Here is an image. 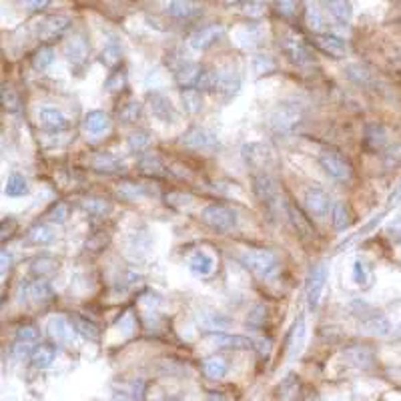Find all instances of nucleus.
<instances>
[{"label":"nucleus","mask_w":401,"mask_h":401,"mask_svg":"<svg viewBox=\"0 0 401 401\" xmlns=\"http://www.w3.org/2000/svg\"><path fill=\"white\" fill-rule=\"evenodd\" d=\"M197 88L217 93V95H223L229 99L241 88V77L233 66H223V69L211 71V73L205 71Z\"/></svg>","instance_id":"nucleus-1"},{"label":"nucleus","mask_w":401,"mask_h":401,"mask_svg":"<svg viewBox=\"0 0 401 401\" xmlns=\"http://www.w3.org/2000/svg\"><path fill=\"white\" fill-rule=\"evenodd\" d=\"M239 261L259 279H271L279 271V259L269 249H245L239 255Z\"/></svg>","instance_id":"nucleus-2"},{"label":"nucleus","mask_w":401,"mask_h":401,"mask_svg":"<svg viewBox=\"0 0 401 401\" xmlns=\"http://www.w3.org/2000/svg\"><path fill=\"white\" fill-rule=\"evenodd\" d=\"M253 191L255 197L259 199V203L263 205L265 213L275 219V215L279 213L281 207V193H279V185L275 181V177L271 173H255L253 175Z\"/></svg>","instance_id":"nucleus-3"},{"label":"nucleus","mask_w":401,"mask_h":401,"mask_svg":"<svg viewBox=\"0 0 401 401\" xmlns=\"http://www.w3.org/2000/svg\"><path fill=\"white\" fill-rule=\"evenodd\" d=\"M303 121V107L295 101H281L269 114V125L277 133H289Z\"/></svg>","instance_id":"nucleus-4"},{"label":"nucleus","mask_w":401,"mask_h":401,"mask_svg":"<svg viewBox=\"0 0 401 401\" xmlns=\"http://www.w3.org/2000/svg\"><path fill=\"white\" fill-rule=\"evenodd\" d=\"M201 221L213 229L217 233H229L237 227V213L227 207V205H219V203H213V205H207L203 211H201Z\"/></svg>","instance_id":"nucleus-5"},{"label":"nucleus","mask_w":401,"mask_h":401,"mask_svg":"<svg viewBox=\"0 0 401 401\" xmlns=\"http://www.w3.org/2000/svg\"><path fill=\"white\" fill-rule=\"evenodd\" d=\"M181 145L191 151H199V153H215L221 147V141L217 133L205 127H193L187 133L183 134Z\"/></svg>","instance_id":"nucleus-6"},{"label":"nucleus","mask_w":401,"mask_h":401,"mask_svg":"<svg viewBox=\"0 0 401 401\" xmlns=\"http://www.w3.org/2000/svg\"><path fill=\"white\" fill-rule=\"evenodd\" d=\"M303 205L309 217H313L315 221H325L331 211H333V201L331 197L319 187H309L303 195Z\"/></svg>","instance_id":"nucleus-7"},{"label":"nucleus","mask_w":401,"mask_h":401,"mask_svg":"<svg viewBox=\"0 0 401 401\" xmlns=\"http://www.w3.org/2000/svg\"><path fill=\"white\" fill-rule=\"evenodd\" d=\"M243 159L255 173H271L269 169L275 165V153L265 143H249L243 147Z\"/></svg>","instance_id":"nucleus-8"},{"label":"nucleus","mask_w":401,"mask_h":401,"mask_svg":"<svg viewBox=\"0 0 401 401\" xmlns=\"http://www.w3.org/2000/svg\"><path fill=\"white\" fill-rule=\"evenodd\" d=\"M327 279H329L327 263H317L309 271L307 285H305V295H307V305H309L311 311H317V307H319L321 295H323V289L327 285Z\"/></svg>","instance_id":"nucleus-9"},{"label":"nucleus","mask_w":401,"mask_h":401,"mask_svg":"<svg viewBox=\"0 0 401 401\" xmlns=\"http://www.w3.org/2000/svg\"><path fill=\"white\" fill-rule=\"evenodd\" d=\"M283 54L289 58V62H293L295 66H307L313 62V54L309 45L301 38V36H295V34H285L279 42Z\"/></svg>","instance_id":"nucleus-10"},{"label":"nucleus","mask_w":401,"mask_h":401,"mask_svg":"<svg viewBox=\"0 0 401 401\" xmlns=\"http://www.w3.org/2000/svg\"><path fill=\"white\" fill-rule=\"evenodd\" d=\"M319 165L321 169L335 181H341V183H348L353 177V169H351V162L348 159H343L341 155L333 153V151H323L319 155Z\"/></svg>","instance_id":"nucleus-11"},{"label":"nucleus","mask_w":401,"mask_h":401,"mask_svg":"<svg viewBox=\"0 0 401 401\" xmlns=\"http://www.w3.org/2000/svg\"><path fill=\"white\" fill-rule=\"evenodd\" d=\"M149 105H151V110H153V117L165 123V125H175L179 121V112L175 105L171 103V99L167 95H162L159 90H153L149 93Z\"/></svg>","instance_id":"nucleus-12"},{"label":"nucleus","mask_w":401,"mask_h":401,"mask_svg":"<svg viewBox=\"0 0 401 401\" xmlns=\"http://www.w3.org/2000/svg\"><path fill=\"white\" fill-rule=\"evenodd\" d=\"M225 34V28L223 25H209V27L199 28L195 30L191 36H189V47L197 53L201 51H207L209 47H213L215 42Z\"/></svg>","instance_id":"nucleus-13"},{"label":"nucleus","mask_w":401,"mask_h":401,"mask_svg":"<svg viewBox=\"0 0 401 401\" xmlns=\"http://www.w3.org/2000/svg\"><path fill=\"white\" fill-rule=\"evenodd\" d=\"M47 329H49L51 339H53L54 343H58V345H71L75 341V333H77L75 323H71V321L66 319V317H62V315L51 317Z\"/></svg>","instance_id":"nucleus-14"},{"label":"nucleus","mask_w":401,"mask_h":401,"mask_svg":"<svg viewBox=\"0 0 401 401\" xmlns=\"http://www.w3.org/2000/svg\"><path fill=\"white\" fill-rule=\"evenodd\" d=\"M313 45L319 49L321 53L329 54L333 58H343L348 54V42L331 32H317L313 34Z\"/></svg>","instance_id":"nucleus-15"},{"label":"nucleus","mask_w":401,"mask_h":401,"mask_svg":"<svg viewBox=\"0 0 401 401\" xmlns=\"http://www.w3.org/2000/svg\"><path fill=\"white\" fill-rule=\"evenodd\" d=\"M285 213H287L291 225H293V229L297 231V235H299L301 239L313 241V237H315V229H313V223L309 221L307 215L303 213V211H301L295 203H291V201L285 203Z\"/></svg>","instance_id":"nucleus-16"},{"label":"nucleus","mask_w":401,"mask_h":401,"mask_svg":"<svg viewBox=\"0 0 401 401\" xmlns=\"http://www.w3.org/2000/svg\"><path fill=\"white\" fill-rule=\"evenodd\" d=\"M203 69L191 60H181L175 69H173V75L177 82L183 86V88H197L199 86V80L203 77Z\"/></svg>","instance_id":"nucleus-17"},{"label":"nucleus","mask_w":401,"mask_h":401,"mask_svg":"<svg viewBox=\"0 0 401 401\" xmlns=\"http://www.w3.org/2000/svg\"><path fill=\"white\" fill-rule=\"evenodd\" d=\"M38 125L47 131H64L69 127L66 114L56 107H40L36 112Z\"/></svg>","instance_id":"nucleus-18"},{"label":"nucleus","mask_w":401,"mask_h":401,"mask_svg":"<svg viewBox=\"0 0 401 401\" xmlns=\"http://www.w3.org/2000/svg\"><path fill=\"white\" fill-rule=\"evenodd\" d=\"M305 339H307V325H305V317L299 315L293 323L289 339H287V359L289 361H293L301 355V351L305 348Z\"/></svg>","instance_id":"nucleus-19"},{"label":"nucleus","mask_w":401,"mask_h":401,"mask_svg":"<svg viewBox=\"0 0 401 401\" xmlns=\"http://www.w3.org/2000/svg\"><path fill=\"white\" fill-rule=\"evenodd\" d=\"M215 267H217V261H215V257L209 251L199 249V251H195L189 257V269L197 277H209V275H213Z\"/></svg>","instance_id":"nucleus-20"},{"label":"nucleus","mask_w":401,"mask_h":401,"mask_svg":"<svg viewBox=\"0 0 401 401\" xmlns=\"http://www.w3.org/2000/svg\"><path fill=\"white\" fill-rule=\"evenodd\" d=\"M203 12V2L199 0H171L169 2V14L179 21L195 19Z\"/></svg>","instance_id":"nucleus-21"},{"label":"nucleus","mask_w":401,"mask_h":401,"mask_svg":"<svg viewBox=\"0 0 401 401\" xmlns=\"http://www.w3.org/2000/svg\"><path fill=\"white\" fill-rule=\"evenodd\" d=\"M69 27H71V21L66 16H47L40 23H36V34L49 40L54 36H60Z\"/></svg>","instance_id":"nucleus-22"},{"label":"nucleus","mask_w":401,"mask_h":401,"mask_svg":"<svg viewBox=\"0 0 401 401\" xmlns=\"http://www.w3.org/2000/svg\"><path fill=\"white\" fill-rule=\"evenodd\" d=\"M359 331L369 337H387L391 333V323L387 321V317L374 313L359 323Z\"/></svg>","instance_id":"nucleus-23"},{"label":"nucleus","mask_w":401,"mask_h":401,"mask_svg":"<svg viewBox=\"0 0 401 401\" xmlns=\"http://www.w3.org/2000/svg\"><path fill=\"white\" fill-rule=\"evenodd\" d=\"M343 359L357 369H369L375 363V353L369 348L353 345V348H348L343 351Z\"/></svg>","instance_id":"nucleus-24"},{"label":"nucleus","mask_w":401,"mask_h":401,"mask_svg":"<svg viewBox=\"0 0 401 401\" xmlns=\"http://www.w3.org/2000/svg\"><path fill=\"white\" fill-rule=\"evenodd\" d=\"M211 343L219 349H251L253 341L245 335H231V333H223V331H211L209 335Z\"/></svg>","instance_id":"nucleus-25"},{"label":"nucleus","mask_w":401,"mask_h":401,"mask_svg":"<svg viewBox=\"0 0 401 401\" xmlns=\"http://www.w3.org/2000/svg\"><path fill=\"white\" fill-rule=\"evenodd\" d=\"M82 129H84V133L93 134V136L107 133L110 129V119L103 110H90L82 121Z\"/></svg>","instance_id":"nucleus-26"},{"label":"nucleus","mask_w":401,"mask_h":401,"mask_svg":"<svg viewBox=\"0 0 401 401\" xmlns=\"http://www.w3.org/2000/svg\"><path fill=\"white\" fill-rule=\"evenodd\" d=\"M327 12L333 16L335 23H339L341 27H348L353 16V8L349 4V0H323Z\"/></svg>","instance_id":"nucleus-27"},{"label":"nucleus","mask_w":401,"mask_h":401,"mask_svg":"<svg viewBox=\"0 0 401 401\" xmlns=\"http://www.w3.org/2000/svg\"><path fill=\"white\" fill-rule=\"evenodd\" d=\"M58 271V261L51 257V255H40V257H34L30 261V273L36 277V279H47Z\"/></svg>","instance_id":"nucleus-28"},{"label":"nucleus","mask_w":401,"mask_h":401,"mask_svg":"<svg viewBox=\"0 0 401 401\" xmlns=\"http://www.w3.org/2000/svg\"><path fill=\"white\" fill-rule=\"evenodd\" d=\"M387 129L383 125H369L367 131H365V145L369 147V151H383L389 143L387 138Z\"/></svg>","instance_id":"nucleus-29"},{"label":"nucleus","mask_w":401,"mask_h":401,"mask_svg":"<svg viewBox=\"0 0 401 401\" xmlns=\"http://www.w3.org/2000/svg\"><path fill=\"white\" fill-rule=\"evenodd\" d=\"M64 54L73 64H80L86 60L88 56V45L82 36H73L66 45H64Z\"/></svg>","instance_id":"nucleus-30"},{"label":"nucleus","mask_w":401,"mask_h":401,"mask_svg":"<svg viewBox=\"0 0 401 401\" xmlns=\"http://www.w3.org/2000/svg\"><path fill=\"white\" fill-rule=\"evenodd\" d=\"M351 279H353V283H355L357 287L369 289V287L374 285V271H372V267H369L365 261L357 259V261L353 263V267H351Z\"/></svg>","instance_id":"nucleus-31"},{"label":"nucleus","mask_w":401,"mask_h":401,"mask_svg":"<svg viewBox=\"0 0 401 401\" xmlns=\"http://www.w3.org/2000/svg\"><path fill=\"white\" fill-rule=\"evenodd\" d=\"M54 359H56V348L54 345H38L30 355L32 367H36V369H49L54 363Z\"/></svg>","instance_id":"nucleus-32"},{"label":"nucleus","mask_w":401,"mask_h":401,"mask_svg":"<svg viewBox=\"0 0 401 401\" xmlns=\"http://www.w3.org/2000/svg\"><path fill=\"white\" fill-rule=\"evenodd\" d=\"M28 297L36 303V305H45L53 299V289L45 279H36L28 285Z\"/></svg>","instance_id":"nucleus-33"},{"label":"nucleus","mask_w":401,"mask_h":401,"mask_svg":"<svg viewBox=\"0 0 401 401\" xmlns=\"http://www.w3.org/2000/svg\"><path fill=\"white\" fill-rule=\"evenodd\" d=\"M53 239H54L53 227H49V225H45V223H38V225L30 227L27 233L28 243H30V245H36V247L49 245Z\"/></svg>","instance_id":"nucleus-34"},{"label":"nucleus","mask_w":401,"mask_h":401,"mask_svg":"<svg viewBox=\"0 0 401 401\" xmlns=\"http://www.w3.org/2000/svg\"><path fill=\"white\" fill-rule=\"evenodd\" d=\"M331 223L335 231H348L351 227V211L345 203H335L331 211Z\"/></svg>","instance_id":"nucleus-35"},{"label":"nucleus","mask_w":401,"mask_h":401,"mask_svg":"<svg viewBox=\"0 0 401 401\" xmlns=\"http://www.w3.org/2000/svg\"><path fill=\"white\" fill-rule=\"evenodd\" d=\"M181 101H183L185 112H189V114H197L203 108V95L199 88H183Z\"/></svg>","instance_id":"nucleus-36"},{"label":"nucleus","mask_w":401,"mask_h":401,"mask_svg":"<svg viewBox=\"0 0 401 401\" xmlns=\"http://www.w3.org/2000/svg\"><path fill=\"white\" fill-rule=\"evenodd\" d=\"M203 372H205V375L209 379H221V377H225V374H227V361H225V357L213 355V357L205 359Z\"/></svg>","instance_id":"nucleus-37"},{"label":"nucleus","mask_w":401,"mask_h":401,"mask_svg":"<svg viewBox=\"0 0 401 401\" xmlns=\"http://www.w3.org/2000/svg\"><path fill=\"white\" fill-rule=\"evenodd\" d=\"M93 167L97 171H105V173H114V171H123V162L119 160V157L110 155V153H99L95 159H93Z\"/></svg>","instance_id":"nucleus-38"},{"label":"nucleus","mask_w":401,"mask_h":401,"mask_svg":"<svg viewBox=\"0 0 401 401\" xmlns=\"http://www.w3.org/2000/svg\"><path fill=\"white\" fill-rule=\"evenodd\" d=\"M297 396H299V379L295 375H289L277 387V398H279V401H295Z\"/></svg>","instance_id":"nucleus-39"},{"label":"nucleus","mask_w":401,"mask_h":401,"mask_svg":"<svg viewBox=\"0 0 401 401\" xmlns=\"http://www.w3.org/2000/svg\"><path fill=\"white\" fill-rule=\"evenodd\" d=\"M199 323H201V327H205L209 331H217V329L229 327L231 319L225 317L223 313H199Z\"/></svg>","instance_id":"nucleus-40"},{"label":"nucleus","mask_w":401,"mask_h":401,"mask_svg":"<svg viewBox=\"0 0 401 401\" xmlns=\"http://www.w3.org/2000/svg\"><path fill=\"white\" fill-rule=\"evenodd\" d=\"M53 62H54L53 47H40V49L34 53V56H32V66H34V71H38V73L47 71Z\"/></svg>","instance_id":"nucleus-41"},{"label":"nucleus","mask_w":401,"mask_h":401,"mask_svg":"<svg viewBox=\"0 0 401 401\" xmlns=\"http://www.w3.org/2000/svg\"><path fill=\"white\" fill-rule=\"evenodd\" d=\"M4 193L8 195V197H23V195H27L28 193V183L27 179L23 177V175H10L8 179H6V187H4Z\"/></svg>","instance_id":"nucleus-42"},{"label":"nucleus","mask_w":401,"mask_h":401,"mask_svg":"<svg viewBox=\"0 0 401 401\" xmlns=\"http://www.w3.org/2000/svg\"><path fill=\"white\" fill-rule=\"evenodd\" d=\"M73 323H75L77 333H80L84 339H88V341H97V339H99V329H97V325H95L93 321L84 319V317L77 315Z\"/></svg>","instance_id":"nucleus-43"},{"label":"nucleus","mask_w":401,"mask_h":401,"mask_svg":"<svg viewBox=\"0 0 401 401\" xmlns=\"http://www.w3.org/2000/svg\"><path fill=\"white\" fill-rule=\"evenodd\" d=\"M151 145V134L147 131H136L129 136V149L133 153H143L145 149H149Z\"/></svg>","instance_id":"nucleus-44"},{"label":"nucleus","mask_w":401,"mask_h":401,"mask_svg":"<svg viewBox=\"0 0 401 401\" xmlns=\"http://www.w3.org/2000/svg\"><path fill=\"white\" fill-rule=\"evenodd\" d=\"M259 40V30L255 27H245L237 30V42L243 49H251Z\"/></svg>","instance_id":"nucleus-45"},{"label":"nucleus","mask_w":401,"mask_h":401,"mask_svg":"<svg viewBox=\"0 0 401 401\" xmlns=\"http://www.w3.org/2000/svg\"><path fill=\"white\" fill-rule=\"evenodd\" d=\"M123 199H127V201H136V199H141V197H145L147 195V189L143 187V185H133V183H123L119 191H117Z\"/></svg>","instance_id":"nucleus-46"},{"label":"nucleus","mask_w":401,"mask_h":401,"mask_svg":"<svg viewBox=\"0 0 401 401\" xmlns=\"http://www.w3.org/2000/svg\"><path fill=\"white\" fill-rule=\"evenodd\" d=\"M80 205H82L84 211H88L90 215H97V217H103V215H107L110 211V205L105 203V201H101V199H84Z\"/></svg>","instance_id":"nucleus-47"},{"label":"nucleus","mask_w":401,"mask_h":401,"mask_svg":"<svg viewBox=\"0 0 401 401\" xmlns=\"http://www.w3.org/2000/svg\"><path fill=\"white\" fill-rule=\"evenodd\" d=\"M121 58H123V51H121V47L119 45H114V42H110L105 47V51L101 54V60L107 64V66H114V64H119L121 62Z\"/></svg>","instance_id":"nucleus-48"},{"label":"nucleus","mask_w":401,"mask_h":401,"mask_svg":"<svg viewBox=\"0 0 401 401\" xmlns=\"http://www.w3.org/2000/svg\"><path fill=\"white\" fill-rule=\"evenodd\" d=\"M138 167L143 169V173H149V175H162L165 171V167H162V162H160L159 157H153V155H149V157H145V159L138 162Z\"/></svg>","instance_id":"nucleus-49"},{"label":"nucleus","mask_w":401,"mask_h":401,"mask_svg":"<svg viewBox=\"0 0 401 401\" xmlns=\"http://www.w3.org/2000/svg\"><path fill=\"white\" fill-rule=\"evenodd\" d=\"M38 339H40V333H38V329L32 327V325H23V327H19V331H16V341L36 343Z\"/></svg>","instance_id":"nucleus-50"},{"label":"nucleus","mask_w":401,"mask_h":401,"mask_svg":"<svg viewBox=\"0 0 401 401\" xmlns=\"http://www.w3.org/2000/svg\"><path fill=\"white\" fill-rule=\"evenodd\" d=\"M49 221L51 223H56V225H62L66 219H69V205L66 203H56L53 209L47 213Z\"/></svg>","instance_id":"nucleus-51"},{"label":"nucleus","mask_w":401,"mask_h":401,"mask_svg":"<svg viewBox=\"0 0 401 401\" xmlns=\"http://www.w3.org/2000/svg\"><path fill=\"white\" fill-rule=\"evenodd\" d=\"M141 108H143V105L138 101H133V103H129V105H125V107L121 108L119 114H121V119L125 123H134L141 117Z\"/></svg>","instance_id":"nucleus-52"},{"label":"nucleus","mask_w":401,"mask_h":401,"mask_svg":"<svg viewBox=\"0 0 401 401\" xmlns=\"http://www.w3.org/2000/svg\"><path fill=\"white\" fill-rule=\"evenodd\" d=\"M2 105H4L6 110H10V112L19 110V97H16L14 88H10V86H2Z\"/></svg>","instance_id":"nucleus-53"},{"label":"nucleus","mask_w":401,"mask_h":401,"mask_svg":"<svg viewBox=\"0 0 401 401\" xmlns=\"http://www.w3.org/2000/svg\"><path fill=\"white\" fill-rule=\"evenodd\" d=\"M265 10H267V6H265L263 2H259V0H249V2L243 4V12H245L247 16H253V19L263 16Z\"/></svg>","instance_id":"nucleus-54"},{"label":"nucleus","mask_w":401,"mask_h":401,"mask_svg":"<svg viewBox=\"0 0 401 401\" xmlns=\"http://www.w3.org/2000/svg\"><path fill=\"white\" fill-rule=\"evenodd\" d=\"M275 6H277V12L283 14V16H293L297 12V6H299V0H275Z\"/></svg>","instance_id":"nucleus-55"},{"label":"nucleus","mask_w":401,"mask_h":401,"mask_svg":"<svg viewBox=\"0 0 401 401\" xmlns=\"http://www.w3.org/2000/svg\"><path fill=\"white\" fill-rule=\"evenodd\" d=\"M253 69H255L257 75H265V73L275 69V64H273V60H271L269 56L259 54V56H255V60H253Z\"/></svg>","instance_id":"nucleus-56"},{"label":"nucleus","mask_w":401,"mask_h":401,"mask_svg":"<svg viewBox=\"0 0 401 401\" xmlns=\"http://www.w3.org/2000/svg\"><path fill=\"white\" fill-rule=\"evenodd\" d=\"M125 82H127V75L125 73H112L107 79V82H105V86L110 93H117V90H121L125 86Z\"/></svg>","instance_id":"nucleus-57"},{"label":"nucleus","mask_w":401,"mask_h":401,"mask_svg":"<svg viewBox=\"0 0 401 401\" xmlns=\"http://www.w3.org/2000/svg\"><path fill=\"white\" fill-rule=\"evenodd\" d=\"M32 343H27V341H16L12 345V357L14 359H25L27 355H32Z\"/></svg>","instance_id":"nucleus-58"},{"label":"nucleus","mask_w":401,"mask_h":401,"mask_svg":"<svg viewBox=\"0 0 401 401\" xmlns=\"http://www.w3.org/2000/svg\"><path fill=\"white\" fill-rule=\"evenodd\" d=\"M0 257H2V273H6V269H10V263H12V253L8 249H2Z\"/></svg>","instance_id":"nucleus-59"},{"label":"nucleus","mask_w":401,"mask_h":401,"mask_svg":"<svg viewBox=\"0 0 401 401\" xmlns=\"http://www.w3.org/2000/svg\"><path fill=\"white\" fill-rule=\"evenodd\" d=\"M25 4H27L30 10H40V8H45L51 0H23Z\"/></svg>","instance_id":"nucleus-60"},{"label":"nucleus","mask_w":401,"mask_h":401,"mask_svg":"<svg viewBox=\"0 0 401 401\" xmlns=\"http://www.w3.org/2000/svg\"><path fill=\"white\" fill-rule=\"evenodd\" d=\"M257 343H259L257 348H259V353H261V355H267L269 351H271V341H269V339H259Z\"/></svg>","instance_id":"nucleus-61"},{"label":"nucleus","mask_w":401,"mask_h":401,"mask_svg":"<svg viewBox=\"0 0 401 401\" xmlns=\"http://www.w3.org/2000/svg\"><path fill=\"white\" fill-rule=\"evenodd\" d=\"M225 2H229V4H233V2H237V0H225Z\"/></svg>","instance_id":"nucleus-62"},{"label":"nucleus","mask_w":401,"mask_h":401,"mask_svg":"<svg viewBox=\"0 0 401 401\" xmlns=\"http://www.w3.org/2000/svg\"><path fill=\"white\" fill-rule=\"evenodd\" d=\"M400 203H401V191H400Z\"/></svg>","instance_id":"nucleus-63"},{"label":"nucleus","mask_w":401,"mask_h":401,"mask_svg":"<svg viewBox=\"0 0 401 401\" xmlns=\"http://www.w3.org/2000/svg\"><path fill=\"white\" fill-rule=\"evenodd\" d=\"M400 333H401V327H400Z\"/></svg>","instance_id":"nucleus-64"}]
</instances>
